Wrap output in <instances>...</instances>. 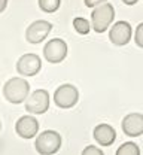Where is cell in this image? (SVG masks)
<instances>
[{"instance_id":"obj_4","label":"cell","mask_w":143,"mask_h":155,"mask_svg":"<svg viewBox=\"0 0 143 155\" xmlns=\"http://www.w3.org/2000/svg\"><path fill=\"white\" fill-rule=\"evenodd\" d=\"M24 107L31 115H43L49 109V94L46 90H34L27 100L24 101Z\"/></svg>"},{"instance_id":"obj_11","label":"cell","mask_w":143,"mask_h":155,"mask_svg":"<svg viewBox=\"0 0 143 155\" xmlns=\"http://www.w3.org/2000/svg\"><path fill=\"white\" fill-rule=\"evenodd\" d=\"M122 131L128 137H139L143 134V115L142 114H128L124 116L122 122H121Z\"/></svg>"},{"instance_id":"obj_19","label":"cell","mask_w":143,"mask_h":155,"mask_svg":"<svg viewBox=\"0 0 143 155\" xmlns=\"http://www.w3.org/2000/svg\"><path fill=\"white\" fill-rule=\"evenodd\" d=\"M6 6H8V0H0V14L6 9Z\"/></svg>"},{"instance_id":"obj_21","label":"cell","mask_w":143,"mask_h":155,"mask_svg":"<svg viewBox=\"0 0 143 155\" xmlns=\"http://www.w3.org/2000/svg\"><path fill=\"white\" fill-rule=\"evenodd\" d=\"M0 128H2V124H0Z\"/></svg>"},{"instance_id":"obj_1","label":"cell","mask_w":143,"mask_h":155,"mask_svg":"<svg viewBox=\"0 0 143 155\" xmlns=\"http://www.w3.org/2000/svg\"><path fill=\"white\" fill-rule=\"evenodd\" d=\"M30 96V84L24 79V76L11 78L3 85V97L6 101L12 104H21Z\"/></svg>"},{"instance_id":"obj_10","label":"cell","mask_w":143,"mask_h":155,"mask_svg":"<svg viewBox=\"0 0 143 155\" xmlns=\"http://www.w3.org/2000/svg\"><path fill=\"white\" fill-rule=\"evenodd\" d=\"M15 131L21 139H33L39 133V121L31 115H24L15 124Z\"/></svg>"},{"instance_id":"obj_2","label":"cell","mask_w":143,"mask_h":155,"mask_svg":"<svg viewBox=\"0 0 143 155\" xmlns=\"http://www.w3.org/2000/svg\"><path fill=\"white\" fill-rule=\"evenodd\" d=\"M34 148L41 155H54L61 148V136L55 130H46L36 137Z\"/></svg>"},{"instance_id":"obj_13","label":"cell","mask_w":143,"mask_h":155,"mask_svg":"<svg viewBox=\"0 0 143 155\" xmlns=\"http://www.w3.org/2000/svg\"><path fill=\"white\" fill-rule=\"evenodd\" d=\"M115 155H140V148L134 142H125L118 148Z\"/></svg>"},{"instance_id":"obj_6","label":"cell","mask_w":143,"mask_h":155,"mask_svg":"<svg viewBox=\"0 0 143 155\" xmlns=\"http://www.w3.org/2000/svg\"><path fill=\"white\" fill-rule=\"evenodd\" d=\"M67 52H69L67 43L58 38L48 40L43 48V57L48 63H52V64H58L64 61V58L67 57Z\"/></svg>"},{"instance_id":"obj_16","label":"cell","mask_w":143,"mask_h":155,"mask_svg":"<svg viewBox=\"0 0 143 155\" xmlns=\"http://www.w3.org/2000/svg\"><path fill=\"white\" fill-rule=\"evenodd\" d=\"M134 40H136V45H137L139 48H142L143 49V22L142 24H139V25H137V28H136Z\"/></svg>"},{"instance_id":"obj_8","label":"cell","mask_w":143,"mask_h":155,"mask_svg":"<svg viewBox=\"0 0 143 155\" xmlns=\"http://www.w3.org/2000/svg\"><path fill=\"white\" fill-rule=\"evenodd\" d=\"M42 69V60L36 54H24L17 61V72L21 76H36Z\"/></svg>"},{"instance_id":"obj_3","label":"cell","mask_w":143,"mask_h":155,"mask_svg":"<svg viewBox=\"0 0 143 155\" xmlns=\"http://www.w3.org/2000/svg\"><path fill=\"white\" fill-rule=\"evenodd\" d=\"M115 19V9L110 3H103L91 12V25L96 33H104Z\"/></svg>"},{"instance_id":"obj_15","label":"cell","mask_w":143,"mask_h":155,"mask_svg":"<svg viewBox=\"0 0 143 155\" xmlns=\"http://www.w3.org/2000/svg\"><path fill=\"white\" fill-rule=\"evenodd\" d=\"M61 5V0H39V8L46 14H54L58 11Z\"/></svg>"},{"instance_id":"obj_17","label":"cell","mask_w":143,"mask_h":155,"mask_svg":"<svg viewBox=\"0 0 143 155\" xmlns=\"http://www.w3.org/2000/svg\"><path fill=\"white\" fill-rule=\"evenodd\" d=\"M81 155H104L103 154V151L102 149H99L97 146H86L83 151H82V154Z\"/></svg>"},{"instance_id":"obj_18","label":"cell","mask_w":143,"mask_h":155,"mask_svg":"<svg viewBox=\"0 0 143 155\" xmlns=\"http://www.w3.org/2000/svg\"><path fill=\"white\" fill-rule=\"evenodd\" d=\"M85 2V6L86 8H97V6H100V5H103V3H106L107 0H83Z\"/></svg>"},{"instance_id":"obj_9","label":"cell","mask_w":143,"mask_h":155,"mask_svg":"<svg viewBox=\"0 0 143 155\" xmlns=\"http://www.w3.org/2000/svg\"><path fill=\"white\" fill-rule=\"evenodd\" d=\"M133 36V30L130 22L127 21H118L112 25L110 31H109V39L113 45L116 46H125L127 43H130Z\"/></svg>"},{"instance_id":"obj_7","label":"cell","mask_w":143,"mask_h":155,"mask_svg":"<svg viewBox=\"0 0 143 155\" xmlns=\"http://www.w3.org/2000/svg\"><path fill=\"white\" fill-rule=\"evenodd\" d=\"M52 30V24L49 21H45V19H37L34 22H31L27 30H25V39L28 43H33V45H37L43 42L46 36L49 35V31Z\"/></svg>"},{"instance_id":"obj_12","label":"cell","mask_w":143,"mask_h":155,"mask_svg":"<svg viewBox=\"0 0 143 155\" xmlns=\"http://www.w3.org/2000/svg\"><path fill=\"white\" fill-rule=\"evenodd\" d=\"M93 137H94V140L99 145H102V146H110L116 140V131L109 124H99L94 128V131H93Z\"/></svg>"},{"instance_id":"obj_20","label":"cell","mask_w":143,"mask_h":155,"mask_svg":"<svg viewBox=\"0 0 143 155\" xmlns=\"http://www.w3.org/2000/svg\"><path fill=\"white\" fill-rule=\"evenodd\" d=\"M122 2L125 3V5H128V6H133V5H136L139 0H122Z\"/></svg>"},{"instance_id":"obj_14","label":"cell","mask_w":143,"mask_h":155,"mask_svg":"<svg viewBox=\"0 0 143 155\" xmlns=\"http://www.w3.org/2000/svg\"><path fill=\"white\" fill-rule=\"evenodd\" d=\"M73 27H75V30H76L79 35H82V36L88 35L89 30L93 28L91 22H89L88 19L82 18V17H76V18L73 19Z\"/></svg>"},{"instance_id":"obj_5","label":"cell","mask_w":143,"mask_h":155,"mask_svg":"<svg viewBox=\"0 0 143 155\" xmlns=\"http://www.w3.org/2000/svg\"><path fill=\"white\" fill-rule=\"evenodd\" d=\"M79 100V91L72 84H63L54 93V103L60 109H70L76 106Z\"/></svg>"}]
</instances>
